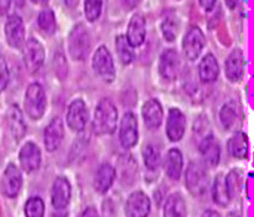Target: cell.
<instances>
[{"mask_svg": "<svg viewBox=\"0 0 254 217\" xmlns=\"http://www.w3.org/2000/svg\"><path fill=\"white\" fill-rule=\"evenodd\" d=\"M118 127V109L109 98L97 103L94 112V130L97 134H112Z\"/></svg>", "mask_w": 254, "mask_h": 217, "instance_id": "6da1fadb", "label": "cell"}, {"mask_svg": "<svg viewBox=\"0 0 254 217\" xmlns=\"http://www.w3.org/2000/svg\"><path fill=\"white\" fill-rule=\"evenodd\" d=\"M91 49V34L83 22H77L68 33L67 51L74 61H83Z\"/></svg>", "mask_w": 254, "mask_h": 217, "instance_id": "7a4b0ae2", "label": "cell"}, {"mask_svg": "<svg viewBox=\"0 0 254 217\" xmlns=\"http://www.w3.org/2000/svg\"><path fill=\"white\" fill-rule=\"evenodd\" d=\"M46 104L48 101L43 86L37 82L30 83L24 94V110L27 116L33 121L42 119L46 112Z\"/></svg>", "mask_w": 254, "mask_h": 217, "instance_id": "3957f363", "label": "cell"}, {"mask_svg": "<svg viewBox=\"0 0 254 217\" xmlns=\"http://www.w3.org/2000/svg\"><path fill=\"white\" fill-rule=\"evenodd\" d=\"M92 70L104 82L110 83L116 77V67L112 52L106 45H100L92 54Z\"/></svg>", "mask_w": 254, "mask_h": 217, "instance_id": "277c9868", "label": "cell"}, {"mask_svg": "<svg viewBox=\"0 0 254 217\" xmlns=\"http://www.w3.org/2000/svg\"><path fill=\"white\" fill-rule=\"evenodd\" d=\"M205 45H207V39L201 27L190 25L189 30L185 33L183 42H182V49H183L185 57L189 61H196L199 55L202 54Z\"/></svg>", "mask_w": 254, "mask_h": 217, "instance_id": "5b68a950", "label": "cell"}, {"mask_svg": "<svg viewBox=\"0 0 254 217\" xmlns=\"http://www.w3.org/2000/svg\"><path fill=\"white\" fill-rule=\"evenodd\" d=\"M3 34L6 39V43L13 49H22L25 42V24L22 18L16 13H9L4 21Z\"/></svg>", "mask_w": 254, "mask_h": 217, "instance_id": "8992f818", "label": "cell"}, {"mask_svg": "<svg viewBox=\"0 0 254 217\" xmlns=\"http://www.w3.org/2000/svg\"><path fill=\"white\" fill-rule=\"evenodd\" d=\"M22 58H24L25 69L30 73H36L45 64L46 54H45L43 45L36 37L25 39L24 46H22Z\"/></svg>", "mask_w": 254, "mask_h": 217, "instance_id": "52a82bcc", "label": "cell"}, {"mask_svg": "<svg viewBox=\"0 0 254 217\" xmlns=\"http://www.w3.org/2000/svg\"><path fill=\"white\" fill-rule=\"evenodd\" d=\"M208 186V176L204 167L198 162H190L186 170V188L195 197H201L205 194Z\"/></svg>", "mask_w": 254, "mask_h": 217, "instance_id": "ba28073f", "label": "cell"}, {"mask_svg": "<svg viewBox=\"0 0 254 217\" xmlns=\"http://www.w3.org/2000/svg\"><path fill=\"white\" fill-rule=\"evenodd\" d=\"M180 67H182L180 55H179V52L176 49L168 48L161 54L159 64H158V72H159L162 79H165L168 82L174 80L180 73Z\"/></svg>", "mask_w": 254, "mask_h": 217, "instance_id": "9c48e42d", "label": "cell"}, {"mask_svg": "<svg viewBox=\"0 0 254 217\" xmlns=\"http://www.w3.org/2000/svg\"><path fill=\"white\" fill-rule=\"evenodd\" d=\"M119 142L124 149H131L138 142V124L134 113L127 112L119 127Z\"/></svg>", "mask_w": 254, "mask_h": 217, "instance_id": "30bf717a", "label": "cell"}, {"mask_svg": "<svg viewBox=\"0 0 254 217\" xmlns=\"http://www.w3.org/2000/svg\"><path fill=\"white\" fill-rule=\"evenodd\" d=\"M65 121H67V125L70 127V130H73L76 133H80L85 130V127L88 124V107L82 98H76L70 103V106L67 109Z\"/></svg>", "mask_w": 254, "mask_h": 217, "instance_id": "8fae6325", "label": "cell"}, {"mask_svg": "<svg viewBox=\"0 0 254 217\" xmlns=\"http://www.w3.org/2000/svg\"><path fill=\"white\" fill-rule=\"evenodd\" d=\"M246 70V57L244 51L240 48H235L231 51L225 61V74L229 82H240L244 76Z\"/></svg>", "mask_w": 254, "mask_h": 217, "instance_id": "7c38bea8", "label": "cell"}, {"mask_svg": "<svg viewBox=\"0 0 254 217\" xmlns=\"http://www.w3.org/2000/svg\"><path fill=\"white\" fill-rule=\"evenodd\" d=\"M146 34H147V28H146V19L141 13H134L128 22L127 27V40L128 43L135 49L140 48L144 40H146Z\"/></svg>", "mask_w": 254, "mask_h": 217, "instance_id": "4fadbf2b", "label": "cell"}, {"mask_svg": "<svg viewBox=\"0 0 254 217\" xmlns=\"http://www.w3.org/2000/svg\"><path fill=\"white\" fill-rule=\"evenodd\" d=\"M186 131V116L177 107L170 109L167 116V137L170 142H180Z\"/></svg>", "mask_w": 254, "mask_h": 217, "instance_id": "5bb4252c", "label": "cell"}, {"mask_svg": "<svg viewBox=\"0 0 254 217\" xmlns=\"http://www.w3.org/2000/svg\"><path fill=\"white\" fill-rule=\"evenodd\" d=\"M22 188V176L21 171L13 165L9 164L1 177V191L7 198H15Z\"/></svg>", "mask_w": 254, "mask_h": 217, "instance_id": "9a60e30c", "label": "cell"}, {"mask_svg": "<svg viewBox=\"0 0 254 217\" xmlns=\"http://www.w3.org/2000/svg\"><path fill=\"white\" fill-rule=\"evenodd\" d=\"M64 139V122L61 118H54L43 133V142L48 152H54L61 146V142Z\"/></svg>", "mask_w": 254, "mask_h": 217, "instance_id": "2e32d148", "label": "cell"}, {"mask_svg": "<svg viewBox=\"0 0 254 217\" xmlns=\"http://www.w3.org/2000/svg\"><path fill=\"white\" fill-rule=\"evenodd\" d=\"M150 213V200L143 192H134L129 195L125 204L127 217H147Z\"/></svg>", "mask_w": 254, "mask_h": 217, "instance_id": "e0dca14e", "label": "cell"}, {"mask_svg": "<svg viewBox=\"0 0 254 217\" xmlns=\"http://www.w3.org/2000/svg\"><path fill=\"white\" fill-rule=\"evenodd\" d=\"M71 197V186L65 177H57L54 185H52V195H51V203L55 210H64Z\"/></svg>", "mask_w": 254, "mask_h": 217, "instance_id": "ac0fdd59", "label": "cell"}, {"mask_svg": "<svg viewBox=\"0 0 254 217\" xmlns=\"http://www.w3.org/2000/svg\"><path fill=\"white\" fill-rule=\"evenodd\" d=\"M40 162H42V155H40V149L36 146V143H33V142L25 143L19 150L21 168L27 173H33L40 167Z\"/></svg>", "mask_w": 254, "mask_h": 217, "instance_id": "d6986e66", "label": "cell"}, {"mask_svg": "<svg viewBox=\"0 0 254 217\" xmlns=\"http://www.w3.org/2000/svg\"><path fill=\"white\" fill-rule=\"evenodd\" d=\"M141 115H143L144 125L149 130H158L162 124V119H164L162 104L156 98H150L144 103Z\"/></svg>", "mask_w": 254, "mask_h": 217, "instance_id": "ffe728a7", "label": "cell"}, {"mask_svg": "<svg viewBox=\"0 0 254 217\" xmlns=\"http://www.w3.org/2000/svg\"><path fill=\"white\" fill-rule=\"evenodd\" d=\"M198 73H199V79L202 83H213L217 80V77L220 74V67H219L217 58L211 52H208L207 55L202 57V60L199 63Z\"/></svg>", "mask_w": 254, "mask_h": 217, "instance_id": "44dd1931", "label": "cell"}, {"mask_svg": "<svg viewBox=\"0 0 254 217\" xmlns=\"http://www.w3.org/2000/svg\"><path fill=\"white\" fill-rule=\"evenodd\" d=\"M116 171L110 164H101L94 177V188L98 194H106L115 183Z\"/></svg>", "mask_w": 254, "mask_h": 217, "instance_id": "7402d4cb", "label": "cell"}, {"mask_svg": "<svg viewBox=\"0 0 254 217\" xmlns=\"http://www.w3.org/2000/svg\"><path fill=\"white\" fill-rule=\"evenodd\" d=\"M199 152H201L202 158L205 159V162L208 165L216 167L220 162V146H219L217 140L213 136H208L201 142Z\"/></svg>", "mask_w": 254, "mask_h": 217, "instance_id": "603a6c76", "label": "cell"}, {"mask_svg": "<svg viewBox=\"0 0 254 217\" xmlns=\"http://www.w3.org/2000/svg\"><path fill=\"white\" fill-rule=\"evenodd\" d=\"M36 25H37V30H39L42 34H45V36H52V34H55L57 27H58L55 12H54L52 9H49V7L42 9V10L37 13Z\"/></svg>", "mask_w": 254, "mask_h": 217, "instance_id": "cb8c5ba5", "label": "cell"}, {"mask_svg": "<svg viewBox=\"0 0 254 217\" xmlns=\"http://www.w3.org/2000/svg\"><path fill=\"white\" fill-rule=\"evenodd\" d=\"M165 173L171 180H179L183 171V155L179 149H171L165 156Z\"/></svg>", "mask_w": 254, "mask_h": 217, "instance_id": "d4e9b609", "label": "cell"}, {"mask_svg": "<svg viewBox=\"0 0 254 217\" xmlns=\"http://www.w3.org/2000/svg\"><path fill=\"white\" fill-rule=\"evenodd\" d=\"M228 150L234 158L246 159L249 156V139L244 133H235L228 142Z\"/></svg>", "mask_w": 254, "mask_h": 217, "instance_id": "484cf974", "label": "cell"}, {"mask_svg": "<svg viewBox=\"0 0 254 217\" xmlns=\"http://www.w3.org/2000/svg\"><path fill=\"white\" fill-rule=\"evenodd\" d=\"M161 34L165 39V42H174L179 37L180 33V19L176 15H165L159 24Z\"/></svg>", "mask_w": 254, "mask_h": 217, "instance_id": "4316f807", "label": "cell"}, {"mask_svg": "<svg viewBox=\"0 0 254 217\" xmlns=\"http://www.w3.org/2000/svg\"><path fill=\"white\" fill-rule=\"evenodd\" d=\"M7 121H9V127H10V131H12L13 139L15 140H19L24 136V133H25V124L22 121V115H21V110L18 109V106L12 104L9 107Z\"/></svg>", "mask_w": 254, "mask_h": 217, "instance_id": "83f0119b", "label": "cell"}, {"mask_svg": "<svg viewBox=\"0 0 254 217\" xmlns=\"http://www.w3.org/2000/svg\"><path fill=\"white\" fill-rule=\"evenodd\" d=\"M164 217H186V204L180 194H173L165 206H164Z\"/></svg>", "mask_w": 254, "mask_h": 217, "instance_id": "f1b7e54d", "label": "cell"}, {"mask_svg": "<svg viewBox=\"0 0 254 217\" xmlns=\"http://www.w3.org/2000/svg\"><path fill=\"white\" fill-rule=\"evenodd\" d=\"M115 48H116V54L119 61L124 66H129L134 61V48L128 43L127 37L124 34H118L115 39Z\"/></svg>", "mask_w": 254, "mask_h": 217, "instance_id": "f546056e", "label": "cell"}, {"mask_svg": "<svg viewBox=\"0 0 254 217\" xmlns=\"http://www.w3.org/2000/svg\"><path fill=\"white\" fill-rule=\"evenodd\" d=\"M213 200L217 206H222V207H226L231 201V197H229L223 176H217L214 183H213Z\"/></svg>", "mask_w": 254, "mask_h": 217, "instance_id": "4dcf8cb0", "label": "cell"}, {"mask_svg": "<svg viewBox=\"0 0 254 217\" xmlns=\"http://www.w3.org/2000/svg\"><path fill=\"white\" fill-rule=\"evenodd\" d=\"M104 0H83V15L88 22H97L103 15Z\"/></svg>", "mask_w": 254, "mask_h": 217, "instance_id": "1f68e13d", "label": "cell"}, {"mask_svg": "<svg viewBox=\"0 0 254 217\" xmlns=\"http://www.w3.org/2000/svg\"><path fill=\"white\" fill-rule=\"evenodd\" d=\"M238 119V109L234 103H225L220 109V122L222 125L229 130L235 125Z\"/></svg>", "mask_w": 254, "mask_h": 217, "instance_id": "d6a6232c", "label": "cell"}, {"mask_svg": "<svg viewBox=\"0 0 254 217\" xmlns=\"http://www.w3.org/2000/svg\"><path fill=\"white\" fill-rule=\"evenodd\" d=\"M143 159H144V165L149 170H156L161 164V152L155 145H147L143 149Z\"/></svg>", "mask_w": 254, "mask_h": 217, "instance_id": "836d02e7", "label": "cell"}, {"mask_svg": "<svg viewBox=\"0 0 254 217\" xmlns=\"http://www.w3.org/2000/svg\"><path fill=\"white\" fill-rule=\"evenodd\" d=\"M25 217H43L45 216V204L39 197H33L25 203L24 207Z\"/></svg>", "mask_w": 254, "mask_h": 217, "instance_id": "e575fe53", "label": "cell"}, {"mask_svg": "<svg viewBox=\"0 0 254 217\" xmlns=\"http://www.w3.org/2000/svg\"><path fill=\"white\" fill-rule=\"evenodd\" d=\"M226 182V188H228V192H229V197L231 200L234 197H237L241 189H243V182H241V176H240V171L234 170L232 173H229L228 179L225 180Z\"/></svg>", "mask_w": 254, "mask_h": 217, "instance_id": "d590c367", "label": "cell"}, {"mask_svg": "<svg viewBox=\"0 0 254 217\" xmlns=\"http://www.w3.org/2000/svg\"><path fill=\"white\" fill-rule=\"evenodd\" d=\"M10 80V73H9V66L7 61L3 55H0V92H3Z\"/></svg>", "mask_w": 254, "mask_h": 217, "instance_id": "8d00e7d4", "label": "cell"}, {"mask_svg": "<svg viewBox=\"0 0 254 217\" xmlns=\"http://www.w3.org/2000/svg\"><path fill=\"white\" fill-rule=\"evenodd\" d=\"M199 6L205 10V12H211L216 4H217V0H198Z\"/></svg>", "mask_w": 254, "mask_h": 217, "instance_id": "74e56055", "label": "cell"}, {"mask_svg": "<svg viewBox=\"0 0 254 217\" xmlns=\"http://www.w3.org/2000/svg\"><path fill=\"white\" fill-rule=\"evenodd\" d=\"M10 4H12V0H0V15H9V10H10Z\"/></svg>", "mask_w": 254, "mask_h": 217, "instance_id": "f35d334b", "label": "cell"}, {"mask_svg": "<svg viewBox=\"0 0 254 217\" xmlns=\"http://www.w3.org/2000/svg\"><path fill=\"white\" fill-rule=\"evenodd\" d=\"M243 1H244V0H225L226 6H228L231 10H235L237 7H240Z\"/></svg>", "mask_w": 254, "mask_h": 217, "instance_id": "ab89813d", "label": "cell"}, {"mask_svg": "<svg viewBox=\"0 0 254 217\" xmlns=\"http://www.w3.org/2000/svg\"><path fill=\"white\" fill-rule=\"evenodd\" d=\"M80 217H100L97 210L94 207H88L86 210H83V213L80 215Z\"/></svg>", "mask_w": 254, "mask_h": 217, "instance_id": "60d3db41", "label": "cell"}, {"mask_svg": "<svg viewBox=\"0 0 254 217\" xmlns=\"http://www.w3.org/2000/svg\"><path fill=\"white\" fill-rule=\"evenodd\" d=\"M122 3H124V6H125L127 9H134V7L137 6L138 0H122Z\"/></svg>", "mask_w": 254, "mask_h": 217, "instance_id": "b9f144b4", "label": "cell"}, {"mask_svg": "<svg viewBox=\"0 0 254 217\" xmlns=\"http://www.w3.org/2000/svg\"><path fill=\"white\" fill-rule=\"evenodd\" d=\"M79 1H80V0H64V4H65L68 9H74V7H77Z\"/></svg>", "mask_w": 254, "mask_h": 217, "instance_id": "7bdbcfd3", "label": "cell"}, {"mask_svg": "<svg viewBox=\"0 0 254 217\" xmlns=\"http://www.w3.org/2000/svg\"><path fill=\"white\" fill-rule=\"evenodd\" d=\"M201 217H220V215L217 212H214V210H207V212L202 213Z\"/></svg>", "mask_w": 254, "mask_h": 217, "instance_id": "ee69618b", "label": "cell"}, {"mask_svg": "<svg viewBox=\"0 0 254 217\" xmlns=\"http://www.w3.org/2000/svg\"><path fill=\"white\" fill-rule=\"evenodd\" d=\"M30 1L36 6H46L49 3V0H30Z\"/></svg>", "mask_w": 254, "mask_h": 217, "instance_id": "f6af8a7d", "label": "cell"}, {"mask_svg": "<svg viewBox=\"0 0 254 217\" xmlns=\"http://www.w3.org/2000/svg\"><path fill=\"white\" fill-rule=\"evenodd\" d=\"M177 1H179V0H177Z\"/></svg>", "mask_w": 254, "mask_h": 217, "instance_id": "bcb514c9", "label": "cell"}]
</instances>
